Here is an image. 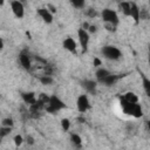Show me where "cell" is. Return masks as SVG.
<instances>
[{
    "label": "cell",
    "instance_id": "15",
    "mask_svg": "<svg viewBox=\"0 0 150 150\" xmlns=\"http://www.w3.org/2000/svg\"><path fill=\"white\" fill-rule=\"evenodd\" d=\"M110 74V71L105 68H98L96 71H95V77H96V81L98 83H102V81Z\"/></svg>",
    "mask_w": 150,
    "mask_h": 150
},
{
    "label": "cell",
    "instance_id": "29",
    "mask_svg": "<svg viewBox=\"0 0 150 150\" xmlns=\"http://www.w3.org/2000/svg\"><path fill=\"white\" fill-rule=\"evenodd\" d=\"M96 30H97L96 26H93V25H90V26H89V28H88V32H90V33H95Z\"/></svg>",
    "mask_w": 150,
    "mask_h": 150
},
{
    "label": "cell",
    "instance_id": "11",
    "mask_svg": "<svg viewBox=\"0 0 150 150\" xmlns=\"http://www.w3.org/2000/svg\"><path fill=\"white\" fill-rule=\"evenodd\" d=\"M62 47H63L66 50L70 52V53H76L77 45H76V42H75V40H74L73 38L67 36V38L63 40V42H62Z\"/></svg>",
    "mask_w": 150,
    "mask_h": 150
},
{
    "label": "cell",
    "instance_id": "9",
    "mask_svg": "<svg viewBox=\"0 0 150 150\" xmlns=\"http://www.w3.org/2000/svg\"><path fill=\"white\" fill-rule=\"evenodd\" d=\"M120 103H121V107H122L123 112H124V114H127V115L132 116L134 108H135V104H136V103H131V102L127 101V100H125L123 96L120 98ZM137 103H138V102H137Z\"/></svg>",
    "mask_w": 150,
    "mask_h": 150
},
{
    "label": "cell",
    "instance_id": "28",
    "mask_svg": "<svg viewBox=\"0 0 150 150\" xmlns=\"http://www.w3.org/2000/svg\"><path fill=\"white\" fill-rule=\"evenodd\" d=\"M88 15H89L90 18H94V16H96V12H95V9H93V8H89V9H88Z\"/></svg>",
    "mask_w": 150,
    "mask_h": 150
},
{
    "label": "cell",
    "instance_id": "18",
    "mask_svg": "<svg viewBox=\"0 0 150 150\" xmlns=\"http://www.w3.org/2000/svg\"><path fill=\"white\" fill-rule=\"evenodd\" d=\"M70 142H71V144H73L74 146L80 148V146H81V144H82V138H81V136H80V135H77V134L73 132V134H70Z\"/></svg>",
    "mask_w": 150,
    "mask_h": 150
},
{
    "label": "cell",
    "instance_id": "4",
    "mask_svg": "<svg viewBox=\"0 0 150 150\" xmlns=\"http://www.w3.org/2000/svg\"><path fill=\"white\" fill-rule=\"evenodd\" d=\"M77 39L80 42V46L82 48V52L86 53L88 50V45H89V40H90V35L89 32L87 29H84L83 27L77 29Z\"/></svg>",
    "mask_w": 150,
    "mask_h": 150
},
{
    "label": "cell",
    "instance_id": "3",
    "mask_svg": "<svg viewBox=\"0 0 150 150\" xmlns=\"http://www.w3.org/2000/svg\"><path fill=\"white\" fill-rule=\"evenodd\" d=\"M101 16H102V20L105 22V23H109V25H114L117 27V25L120 23V19H118V15L117 13L111 9V8H104L101 13Z\"/></svg>",
    "mask_w": 150,
    "mask_h": 150
},
{
    "label": "cell",
    "instance_id": "23",
    "mask_svg": "<svg viewBox=\"0 0 150 150\" xmlns=\"http://www.w3.org/2000/svg\"><path fill=\"white\" fill-rule=\"evenodd\" d=\"M69 1H70L71 6H73L74 8H77V9L83 8L84 5H86V1H84V0H69Z\"/></svg>",
    "mask_w": 150,
    "mask_h": 150
},
{
    "label": "cell",
    "instance_id": "34",
    "mask_svg": "<svg viewBox=\"0 0 150 150\" xmlns=\"http://www.w3.org/2000/svg\"><path fill=\"white\" fill-rule=\"evenodd\" d=\"M4 1H5V0H1V5H4Z\"/></svg>",
    "mask_w": 150,
    "mask_h": 150
},
{
    "label": "cell",
    "instance_id": "26",
    "mask_svg": "<svg viewBox=\"0 0 150 150\" xmlns=\"http://www.w3.org/2000/svg\"><path fill=\"white\" fill-rule=\"evenodd\" d=\"M23 137L21 136V135H15L14 136V144H15V146L18 148V146H20L22 143H23Z\"/></svg>",
    "mask_w": 150,
    "mask_h": 150
},
{
    "label": "cell",
    "instance_id": "12",
    "mask_svg": "<svg viewBox=\"0 0 150 150\" xmlns=\"http://www.w3.org/2000/svg\"><path fill=\"white\" fill-rule=\"evenodd\" d=\"M21 98L25 103L29 104V105H33L34 103H36V96H35V93L33 91H28V93H21Z\"/></svg>",
    "mask_w": 150,
    "mask_h": 150
},
{
    "label": "cell",
    "instance_id": "21",
    "mask_svg": "<svg viewBox=\"0 0 150 150\" xmlns=\"http://www.w3.org/2000/svg\"><path fill=\"white\" fill-rule=\"evenodd\" d=\"M132 116L136 117V118H139L143 116V109L141 107L139 103H136L135 104V108H134V112H132Z\"/></svg>",
    "mask_w": 150,
    "mask_h": 150
},
{
    "label": "cell",
    "instance_id": "24",
    "mask_svg": "<svg viewBox=\"0 0 150 150\" xmlns=\"http://www.w3.org/2000/svg\"><path fill=\"white\" fill-rule=\"evenodd\" d=\"M61 127L63 131H68L70 129V121L69 118H62L61 120Z\"/></svg>",
    "mask_w": 150,
    "mask_h": 150
},
{
    "label": "cell",
    "instance_id": "30",
    "mask_svg": "<svg viewBox=\"0 0 150 150\" xmlns=\"http://www.w3.org/2000/svg\"><path fill=\"white\" fill-rule=\"evenodd\" d=\"M145 124H146V129H148V131H149V132H150V120H148V121H146V123H145Z\"/></svg>",
    "mask_w": 150,
    "mask_h": 150
},
{
    "label": "cell",
    "instance_id": "27",
    "mask_svg": "<svg viewBox=\"0 0 150 150\" xmlns=\"http://www.w3.org/2000/svg\"><path fill=\"white\" fill-rule=\"evenodd\" d=\"M25 141H26V142H27V143H28V144H29V145H33V144H34V143H35V142H34V138H33V137H32V136H27V137H26V139H25Z\"/></svg>",
    "mask_w": 150,
    "mask_h": 150
},
{
    "label": "cell",
    "instance_id": "10",
    "mask_svg": "<svg viewBox=\"0 0 150 150\" xmlns=\"http://www.w3.org/2000/svg\"><path fill=\"white\" fill-rule=\"evenodd\" d=\"M19 62L21 64V67L26 70H29L30 67H32V62H30V57L28 55V53L26 52H21L19 54Z\"/></svg>",
    "mask_w": 150,
    "mask_h": 150
},
{
    "label": "cell",
    "instance_id": "20",
    "mask_svg": "<svg viewBox=\"0 0 150 150\" xmlns=\"http://www.w3.org/2000/svg\"><path fill=\"white\" fill-rule=\"evenodd\" d=\"M123 97H124L127 101L131 102V103H137V102H138V96H137L135 93H132V91H128V93H125Z\"/></svg>",
    "mask_w": 150,
    "mask_h": 150
},
{
    "label": "cell",
    "instance_id": "8",
    "mask_svg": "<svg viewBox=\"0 0 150 150\" xmlns=\"http://www.w3.org/2000/svg\"><path fill=\"white\" fill-rule=\"evenodd\" d=\"M38 14L39 16L42 19L43 22L46 23H52L53 22V13L47 8V7H42L38 9Z\"/></svg>",
    "mask_w": 150,
    "mask_h": 150
},
{
    "label": "cell",
    "instance_id": "16",
    "mask_svg": "<svg viewBox=\"0 0 150 150\" xmlns=\"http://www.w3.org/2000/svg\"><path fill=\"white\" fill-rule=\"evenodd\" d=\"M121 76H118V75H115V74H109L103 81H102V84L103 86H105V87H111V86H114L116 82H117V80L120 79Z\"/></svg>",
    "mask_w": 150,
    "mask_h": 150
},
{
    "label": "cell",
    "instance_id": "33",
    "mask_svg": "<svg viewBox=\"0 0 150 150\" xmlns=\"http://www.w3.org/2000/svg\"><path fill=\"white\" fill-rule=\"evenodd\" d=\"M148 53H149V57H150V45H149V48H148Z\"/></svg>",
    "mask_w": 150,
    "mask_h": 150
},
{
    "label": "cell",
    "instance_id": "7",
    "mask_svg": "<svg viewBox=\"0 0 150 150\" xmlns=\"http://www.w3.org/2000/svg\"><path fill=\"white\" fill-rule=\"evenodd\" d=\"M97 81H94V80H83L81 81V87L89 94L91 95H95L96 94V89H97Z\"/></svg>",
    "mask_w": 150,
    "mask_h": 150
},
{
    "label": "cell",
    "instance_id": "37",
    "mask_svg": "<svg viewBox=\"0 0 150 150\" xmlns=\"http://www.w3.org/2000/svg\"><path fill=\"white\" fill-rule=\"evenodd\" d=\"M20 1H22V0H20Z\"/></svg>",
    "mask_w": 150,
    "mask_h": 150
},
{
    "label": "cell",
    "instance_id": "6",
    "mask_svg": "<svg viewBox=\"0 0 150 150\" xmlns=\"http://www.w3.org/2000/svg\"><path fill=\"white\" fill-rule=\"evenodd\" d=\"M11 9L13 12V14L18 18V19H22L25 15V6L22 4V1L20 0H12L11 1Z\"/></svg>",
    "mask_w": 150,
    "mask_h": 150
},
{
    "label": "cell",
    "instance_id": "35",
    "mask_svg": "<svg viewBox=\"0 0 150 150\" xmlns=\"http://www.w3.org/2000/svg\"><path fill=\"white\" fill-rule=\"evenodd\" d=\"M149 66H150V57H149Z\"/></svg>",
    "mask_w": 150,
    "mask_h": 150
},
{
    "label": "cell",
    "instance_id": "1",
    "mask_svg": "<svg viewBox=\"0 0 150 150\" xmlns=\"http://www.w3.org/2000/svg\"><path fill=\"white\" fill-rule=\"evenodd\" d=\"M67 108L66 103L57 96V95H50L48 102L45 105V110L49 114H56L57 111Z\"/></svg>",
    "mask_w": 150,
    "mask_h": 150
},
{
    "label": "cell",
    "instance_id": "19",
    "mask_svg": "<svg viewBox=\"0 0 150 150\" xmlns=\"http://www.w3.org/2000/svg\"><path fill=\"white\" fill-rule=\"evenodd\" d=\"M39 81H40L43 86H50L54 80H53V77H52L49 74H45V75H42V76L39 77Z\"/></svg>",
    "mask_w": 150,
    "mask_h": 150
},
{
    "label": "cell",
    "instance_id": "2",
    "mask_svg": "<svg viewBox=\"0 0 150 150\" xmlns=\"http://www.w3.org/2000/svg\"><path fill=\"white\" fill-rule=\"evenodd\" d=\"M101 54L103 55L104 59L110 60V61H117L122 57V52L116 47L111 45H107L101 49Z\"/></svg>",
    "mask_w": 150,
    "mask_h": 150
},
{
    "label": "cell",
    "instance_id": "36",
    "mask_svg": "<svg viewBox=\"0 0 150 150\" xmlns=\"http://www.w3.org/2000/svg\"><path fill=\"white\" fill-rule=\"evenodd\" d=\"M117 1H121V0H117Z\"/></svg>",
    "mask_w": 150,
    "mask_h": 150
},
{
    "label": "cell",
    "instance_id": "32",
    "mask_svg": "<svg viewBox=\"0 0 150 150\" xmlns=\"http://www.w3.org/2000/svg\"><path fill=\"white\" fill-rule=\"evenodd\" d=\"M95 64H98V66H100V64H101V61H100L98 59H95Z\"/></svg>",
    "mask_w": 150,
    "mask_h": 150
},
{
    "label": "cell",
    "instance_id": "5",
    "mask_svg": "<svg viewBox=\"0 0 150 150\" xmlns=\"http://www.w3.org/2000/svg\"><path fill=\"white\" fill-rule=\"evenodd\" d=\"M76 107L80 112H86L87 110H89L91 108V104H90V101H89V97L87 94L79 95V97L76 100Z\"/></svg>",
    "mask_w": 150,
    "mask_h": 150
},
{
    "label": "cell",
    "instance_id": "25",
    "mask_svg": "<svg viewBox=\"0 0 150 150\" xmlns=\"http://www.w3.org/2000/svg\"><path fill=\"white\" fill-rule=\"evenodd\" d=\"M1 125H5V127H12V128H13V125H14V121H13V118H11V117L2 118V121H1Z\"/></svg>",
    "mask_w": 150,
    "mask_h": 150
},
{
    "label": "cell",
    "instance_id": "17",
    "mask_svg": "<svg viewBox=\"0 0 150 150\" xmlns=\"http://www.w3.org/2000/svg\"><path fill=\"white\" fill-rule=\"evenodd\" d=\"M120 12H122L125 16H130V12H131V2L129 1H121L118 5Z\"/></svg>",
    "mask_w": 150,
    "mask_h": 150
},
{
    "label": "cell",
    "instance_id": "38",
    "mask_svg": "<svg viewBox=\"0 0 150 150\" xmlns=\"http://www.w3.org/2000/svg\"><path fill=\"white\" fill-rule=\"evenodd\" d=\"M149 1H150V0H149Z\"/></svg>",
    "mask_w": 150,
    "mask_h": 150
},
{
    "label": "cell",
    "instance_id": "31",
    "mask_svg": "<svg viewBox=\"0 0 150 150\" xmlns=\"http://www.w3.org/2000/svg\"><path fill=\"white\" fill-rule=\"evenodd\" d=\"M0 48H1V49H4V39H1V40H0Z\"/></svg>",
    "mask_w": 150,
    "mask_h": 150
},
{
    "label": "cell",
    "instance_id": "14",
    "mask_svg": "<svg viewBox=\"0 0 150 150\" xmlns=\"http://www.w3.org/2000/svg\"><path fill=\"white\" fill-rule=\"evenodd\" d=\"M139 75H141V79H142V86H143V89L145 91V94L150 97V79L145 76V74L142 71V70H138Z\"/></svg>",
    "mask_w": 150,
    "mask_h": 150
},
{
    "label": "cell",
    "instance_id": "13",
    "mask_svg": "<svg viewBox=\"0 0 150 150\" xmlns=\"http://www.w3.org/2000/svg\"><path fill=\"white\" fill-rule=\"evenodd\" d=\"M130 16L131 19L135 21V23L139 22V18H141V9L137 6V4L131 2V12H130Z\"/></svg>",
    "mask_w": 150,
    "mask_h": 150
},
{
    "label": "cell",
    "instance_id": "22",
    "mask_svg": "<svg viewBox=\"0 0 150 150\" xmlns=\"http://www.w3.org/2000/svg\"><path fill=\"white\" fill-rule=\"evenodd\" d=\"M12 132V127H5V125H1L0 128V138L2 139L4 137H6L7 135H9Z\"/></svg>",
    "mask_w": 150,
    "mask_h": 150
}]
</instances>
